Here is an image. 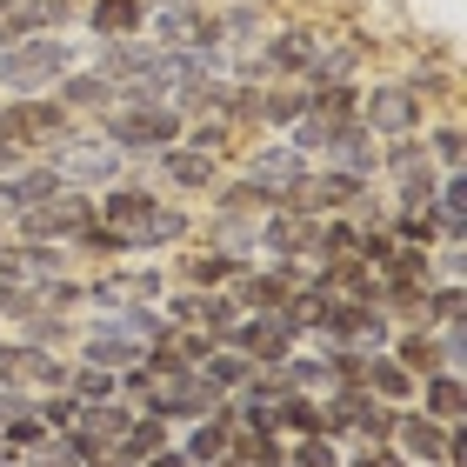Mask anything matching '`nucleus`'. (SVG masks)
<instances>
[{"label": "nucleus", "instance_id": "obj_35", "mask_svg": "<svg viewBox=\"0 0 467 467\" xmlns=\"http://www.w3.org/2000/svg\"><path fill=\"white\" fill-rule=\"evenodd\" d=\"M140 467H187V454L174 448V441H161V448H154V454H147Z\"/></svg>", "mask_w": 467, "mask_h": 467}, {"label": "nucleus", "instance_id": "obj_6", "mask_svg": "<svg viewBox=\"0 0 467 467\" xmlns=\"http://www.w3.org/2000/svg\"><path fill=\"white\" fill-rule=\"evenodd\" d=\"M420 108H428V100L414 94V80H374V88H360V120H368V134H380V140L420 134Z\"/></svg>", "mask_w": 467, "mask_h": 467}, {"label": "nucleus", "instance_id": "obj_27", "mask_svg": "<svg viewBox=\"0 0 467 467\" xmlns=\"http://www.w3.org/2000/svg\"><path fill=\"white\" fill-rule=\"evenodd\" d=\"M67 254H88V261H127V241H120V227H108V221L94 214V221L67 241Z\"/></svg>", "mask_w": 467, "mask_h": 467}, {"label": "nucleus", "instance_id": "obj_15", "mask_svg": "<svg viewBox=\"0 0 467 467\" xmlns=\"http://www.w3.org/2000/svg\"><path fill=\"white\" fill-rule=\"evenodd\" d=\"M54 100H60L67 114H94V120H100V114H108L114 100H120V88H114V80L100 74V67H74V74L54 88Z\"/></svg>", "mask_w": 467, "mask_h": 467}, {"label": "nucleus", "instance_id": "obj_13", "mask_svg": "<svg viewBox=\"0 0 467 467\" xmlns=\"http://www.w3.org/2000/svg\"><path fill=\"white\" fill-rule=\"evenodd\" d=\"M74 360H88V368H108V374H120V368H134V360H147V348L134 341V334H120L108 314L80 334V348H74Z\"/></svg>", "mask_w": 467, "mask_h": 467}, {"label": "nucleus", "instance_id": "obj_29", "mask_svg": "<svg viewBox=\"0 0 467 467\" xmlns=\"http://www.w3.org/2000/svg\"><path fill=\"white\" fill-rule=\"evenodd\" d=\"M434 321H467V287L461 281H448V287L428 281V294H420V327H434Z\"/></svg>", "mask_w": 467, "mask_h": 467}, {"label": "nucleus", "instance_id": "obj_17", "mask_svg": "<svg viewBox=\"0 0 467 467\" xmlns=\"http://www.w3.org/2000/svg\"><path fill=\"white\" fill-rule=\"evenodd\" d=\"M414 400H420V414H434V420H467V380H461V368L420 374L414 380Z\"/></svg>", "mask_w": 467, "mask_h": 467}, {"label": "nucleus", "instance_id": "obj_7", "mask_svg": "<svg viewBox=\"0 0 467 467\" xmlns=\"http://www.w3.org/2000/svg\"><path fill=\"white\" fill-rule=\"evenodd\" d=\"M254 247L267 261H307L314 254V214H301L294 201H274L261 221H254Z\"/></svg>", "mask_w": 467, "mask_h": 467}, {"label": "nucleus", "instance_id": "obj_2", "mask_svg": "<svg viewBox=\"0 0 467 467\" xmlns=\"http://www.w3.org/2000/svg\"><path fill=\"white\" fill-rule=\"evenodd\" d=\"M181 127H187V114L174 100H120V108H108L94 120V134H108L127 161H154L161 147L181 140Z\"/></svg>", "mask_w": 467, "mask_h": 467}, {"label": "nucleus", "instance_id": "obj_18", "mask_svg": "<svg viewBox=\"0 0 467 467\" xmlns=\"http://www.w3.org/2000/svg\"><path fill=\"white\" fill-rule=\"evenodd\" d=\"M140 20H147V0H88L80 7V27L94 40H127V34H140Z\"/></svg>", "mask_w": 467, "mask_h": 467}, {"label": "nucleus", "instance_id": "obj_33", "mask_svg": "<svg viewBox=\"0 0 467 467\" xmlns=\"http://www.w3.org/2000/svg\"><path fill=\"white\" fill-rule=\"evenodd\" d=\"M441 368H461V360H467V321H441Z\"/></svg>", "mask_w": 467, "mask_h": 467}, {"label": "nucleus", "instance_id": "obj_23", "mask_svg": "<svg viewBox=\"0 0 467 467\" xmlns=\"http://www.w3.org/2000/svg\"><path fill=\"white\" fill-rule=\"evenodd\" d=\"M301 114H307V88H301V80L254 94V120H261V127H287V120H301Z\"/></svg>", "mask_w": 467, "mask_h": 467}, {"label": "nucleus", "instance_id": "obj_32", "mask_svg": "<svg viewBox=\"0 0 467 467\" xmlns=\"http://www.w3.org/2000/svg\"><path fill=\"white\" fill-rule=\"evenodd\" d=\"M287 467H341V448H334V434H294Z\"/></svg>", "mask_w": 467, "mask_h": 467}, {"label": "nucleus", "instance_id": "obj_8", "mask_svg": "<svg viewBox=\"0 0 467 467\" xmlns=\"http://www.w3.org/2000/svg\"><path fill=\"white\" fill-rule=\"evenodd\" d=\"M321 27H307V20H294L267 40V47H254V74H274V80H301L314 60H321Z\"/></svg>", "mask_w": 467, "mask_h": 467}, {"label": "nucleus", "instance_id": "obj_28", "mask_svg": "<svg viewBox=\"0 0 467 467\" xmlns=\"http://www.w3.org/2000/svg\"><path fill=\"white\" fill-rule=\"evenodd\" d=\"M327 134H334V120H327L321 108H307L301 120H287V127H281V140L294 147V154H307V161H321V147H327Z\"/></svg>", "mask_w": 467, "mask_h": 467}, {"label": "nucleus", "instance_id": "obj_19", "mask_svg": "<svg viewBox=\"0 0 467 467\" xmlns=\"http://www.w3.org/2000/svg\"><path fill=\"white\" fill-rule=\"evenodd\" d=\"M360 388H368L374 400H388V408H408V400H414V374L400 368L388 348H380V354L360 360Z\"/></svg>", "mask_w": 467, "mask_h": 467}, {"label": "nucleus", "instance_id": "obj_9", "mask_svg": "<svg viewBox=\"0 0 467 467\" xmlns=\"http://www.w3.org/2000/svg\"><path fill=\"white\" fill-rule=\"evenodd\" d=\"M147 167H154L174 194H214V187H221V154H201V147H187V140L161 147Z\"/></svg>", "mask_w": 467, "mask_h": 467}, {"label": "nucleus", "instance_id": "obj_11", "mask_svg": "<svg viewBox=\"0 0 467 467\" xmlns=\"http://www.w3.org/2000/svg\"><path fill=\"white\" fill-rule=\"evenodd\" d=\"M321 167H341V174H360V181H374L380 174V134H368V120H334V134L321 147Z\"/></svg>", "mask_w": 467, "mask_h": 467}, {"label": "nucleus", "instance_id": "obj_5", "mask_svg": "<svg viewBox=\"0 0 467 467\" xmlns=\"http://www.w3.org/2000/svg\"><path fill=\"white\" fill-rule=\"evenodd\" d=\"M88 221H94V194H88V187H60V194L20 207V214H14V234H20V241H54V247H67Z\"/></svg>", "mask_w": 467, "mask_h": 467}, {"label": "nucleus", "instance_id": "obj_24", "mask_svg": "<svg viewBox=\"0 0 467 467\" xmlns=\"http://www.w3.org/2000/svg\"><path fill=\"white\" fill-rule=\"evenodd\" d=\"M247 261H241V254H227V247H214V254H187V261H181V274H187V287H227L234 281V274H241Z\"/></svg>", "mask_w": 467, "mask_h": 467}, {"label": "nucleus", "instance_id": "obj_1", "mask_svg": "<svg viewBox=\"0 0 467 467\" xmlns=\"http://www.w3.org/2000/svg\"><path fill=\"white\" fill-rule=\"evenodd\" d=\"M80 67L74 34H20L0 47V94H54Z\"/></svg>", "mask_w": 467, "mask_h": 467}, {"label": "nucleus", "instance_id": "obj_20", "mask_svg": "<svg viewBox=\"0 0 467 467\" xmlns=\"http://www.w3.org/2000/svg\"><path fill=\"white\" fill-rule=\"evenodd\" d=\"M227 434H234V414H227V400L214 414H201L194 420V434L181 441V454H187V467H214V461H227Z\"/></svg>", "mask_w": 467, "mask_h": 467}, {"label": "nucleus", "instance_id": "obj_12", "mask_svg": "<svg viewBox=\"0 0 467 467\" xmlns=\"http://www.w3.org/2000/svg\"><path fill=\"white\" fill-rule=\"evenodd\" d=\"M307 174H314V161H307V154H294L287 140H267L261 154L247 161V181H254V187H267L274 201H287V194H294V187H301Z\"/></svg>", "mask_w": 467, "mask_h": 467}, {"label": "nucleus", "instance_id": "obj_31", "mask_svg": "<svg viewBox=\"0 0 467 467\" xmlns=\"http://www.w3.org/2000/svg\"><path fill=\"white\" fill-rule=\"evenodd\" d=\"M434 187H441L434 161H420V167H408V174H394V207H428Z\"/></svg>", "mask_w": 467, "mask_h": 467}, {"label": "nucleus", "instance_id": "obj_16", "mask_svg": "<svg viewBox=\"0 0 467 467\" xmlns=\"http://www.w3.org/2000/svg\"><path fill=\"white\" fill-rule=\"evenodd\" d=\"M187 234H194V214H187V207H174V201H161L154 214H147L134 234H127V254H161V247H181Z\"/></svg>", "mask_w": 467, "mask_h": 467}, {"label": "nucleus", "instance_id": "obj_4", "mask_svg": "<svg viewBox=\"0 0 467 467\" xmlns=\"http://www.w3.org/2000/svg\"><path fill=\"white\" fill-rule=\"evenodd\" d=\"M40 161H54V174L67 181V187H88V194H100L108 181L127 174V154H120V147H114L108 134H80V127L54 147V154H40Z\"/></svg>", "mask_w": 467, "mask_h": 467}, {"label": "nucleus", "instance_id": "obj_14", "mask_svg": "<svg viewBox=\"0 0 467 467\" xmlns=\"http://www.w3.org/2000/svg\"><path fill=\"white\" fill-rule=\"evenodd\" d=\"M74 0H7V7H0V27H7L14 40L20 34H67L74 27Z\"/></svg>", "mask_w": 467, "mask_h": 467}, {"label": "nucleus", "instance_id": "obj_10", "mask_svg": "<svg viewBox=\"0 0 467 467\" xmlns=\"http://www.w3.org/2000/svg\"><path fill=\"white\" fill-rule=\"evenodd\" d=\"M140 34L154 47H194V40H207V7L201 0H147Z\"/></svg>", "mask_w": 467, "mask_h": 467}, {"label": "nucleus", "instance_id": "obj_3", "mask_svg": "<svg viewBox=\"0 0 467 467\" xmlns=\"http://www.w3.org/2000/svg\"><path fill=\"white\" fill-rule=\"evenodd\" d=\"M74 127H80V114H67L54 94H0V140H7L14 154H27V161L54 154Z\"/></svg>", "mask_w": 467, "mask_h": 467}, {"label": "nucleus", "instance_id": "obj_22", "mask_svg": "<svg viewBox=\"0 0 467 467\" xmlns=\"http://www.w3.org/2000/svg\"><path fill=\"white\" fill-rule=\"evenodd\" d=\"M20 294H27L34 307H47V314H74L80 301H88V281H74V274L60 267V274H40V281H27Z\"/></svg>", "mask_w": 467, "mask_h": 467}, {"label": "nucleus", "instance_id": "obj_30", "mask_svg": "<svg viewBox=\"0 0 467 467\" xmlns=\"http://www.w3.org/2000/svg\"><path fill=\"white\" fill-rule=\"evenodd\" d=\"M428 161L441 167V174H467V134L448 120V127H434L428 134Z\"/></svg>", "mask_w": 467, "mask_h": 467}, {"label": "nucleus", "instance_id": "obj_34", "mask_svg": "<svg viewBox=\"0 0 467 467\" xmlns=\"http://www.w3.org/2000/svg\"><path fill=\"white\" fill-rule=\"evenodd\" d=\"M348 467H408V461L394 454V441H360V454Z\"/></svg>", "mask_w": 467, "mask_h": 467}, {"label": "nucleus", "instance_id": "obj_21", "mask_svg": "<svg viewBox=\"0 0 467 467\" xmlns=\"http://www.w3.org/2000/svg\"><path fill=\"white\" fill-rule=\"evenodd\" d=\"M227 461L234 467H287V441L274 428H234L227 434Z\"/></svg>", "mask_w": 467, "mask_h": 467}, {"label": "nucleus", "instance_id": "obj_25", "mask_svg": "<svg viewBox=\"0 0 467 467\" xmlns=\"http://www.w3.org/2000/svg\"><path fill=\"white\" fill-rule=\"evenodd\" d=\"M307 108H321L327 120H354L360 114V80H301Z\"/></svg>", "mask_w": 467, "mask_h": 467}, {"label": "nucleus", "instance_id": "obj_26", "mask_svg": "<svg viewBox=\"0 0 467 467\" xmlns=\"http://www.w3.org/2000/svg\"><path fill=\"white\" fill-rule=\"evenodd\" d=\"M388 354H394V360H400V368H408L414 380L441 368V348H434V334H428V327H408V334H394V341H388Z\"/></svg>", "mask_w": 467, "mask_h": 467}]
</instances>
